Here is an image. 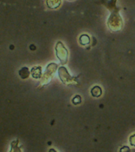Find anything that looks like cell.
<instances>
[{
    "mask_svg": "<svg viewBox=\"0 0 135 152\" xmlns=\"http://www.w3.org/2000/svg\"><path fill=\"white\" fill-rule=\"evenodd\" d=\"M31 75L34 78H39L41 75V67L34 66L31 69Z\"/></svg>",
    "mask_w": 135,
    "mask_h": 152,
    "instance_id": "obj_1",
    "label": "cell"
},
{
    "mask_svg": "<svg viewBox=\"0 0 135 152\" xmlns=\"http://www.w3.org/2000/svg\"><path fill=\"white\" fill-rule=\"evenodd\" d=\"M19 75L21 76V78H27L30 75V71L27 67H22V68L19 71Z\"/></svg>",
    "mask_w": 135,
    "mask_h": 152,
    "instance_id": "obj_2",
    "label": "cell"
},
{
    "mask_svg": "<svg viewBox=\"0 0 135 152\" xmlns=\"http://www.w3.org/2000/svg\"><path fill=\"white\" fill-rule=\"evenodd\" d=\"M131 143L135 147V135H133L131 137Z\"/></svg>",
    "mask_w": 135,
    "mask_h": 152,
    "instance_id": "obj_3",
    "label": "cell"
}]
</instances>
